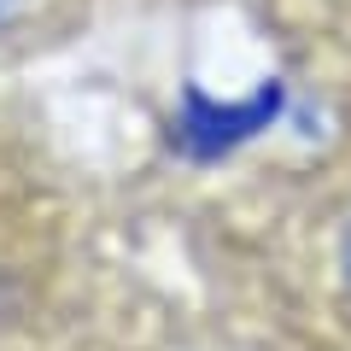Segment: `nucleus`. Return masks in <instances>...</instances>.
Listing matches in <instances>:
<instances>
[{"instance_id":"nucleus-1","label":"nucleus","mask_w":351,"mask_h":351,"mask_svg":"<svg viewBox=\"0 0 351 351\" xmlns=\"http://www.w3.org/2000/svg\"><path fill=\"white\" fill-rule=\"evenodd\" d=\"M276 112H281V82L258 88V94L240 100V106H217V100H205L199 88H193L188 100H182V117H176V147L188 152V158H217V152L252 141L258 129H269Z\"/></svg>"},{"instance_id":"nucleus-2","label":"nucleus","mask_w":351,"mask_h":351,"mask_svg":"<svg viewBox=\"0 0 351 351\" xmlns=\"http://www.w3.org/2000/svg\"><path fill=\"white\" fill-rule=\"evenodd\" d=\"M18 12H24V0H0V29L18 24Z\"/></svg>"},{"instance_id":"nucleus-3","label":"nucleus","mask_w":351,"mask_h":351,"mask_svg":"<svg viewBox=\"0 0 351 351\" xmlns=\"http://www.w3.org/2000/svg\"><path fill=\"white\" fill-rule=\"evenodd\" d=\"M339 263H346V281H351V228H346V246H339Z\"/></svg>"}]
</instances>
